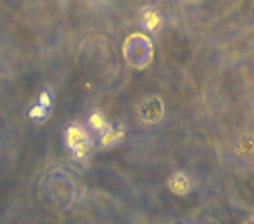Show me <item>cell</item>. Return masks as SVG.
Returning a JSON list of instances; mask_svg holds the SVG:
<instances>
[{
	"label": "cell",
	"instance_id": "5b68a950",
	"mask_svg": "<svg viewBox=\"0 0 254 224\" xmlns=\"http://www.w3.org/2000/svg\"><path fill=\"white\" fill-rule=\"evenodd\" d=\"M52 104V95L47 92V90H42L39 95V106H42L44 109H49Z\"/></svg>",
	"mask_w": 254,
	"mask_h": 224
},
{
	"label": "cell",
	"instance_id": "277c9868",
	"mask_svg": "<svg viewBox=\"0 0 254 224\" xmlns=\"http://www.w3.org/2000/svg\"><path fill=\"white\" fill-rule=\"evenodd\" d=\"M29 116H30V119H44L45 116H47V109H44L42 106H34L29 111Z\"/></svg>",
	"mask_w": 254,
	"mask_h": 224
},
{
	"label": "cell",
	"instance_id": "7a4b0ae2",
	"mask_svg": "<svg viewBox=\"0 0 254 224\" xmlns=\"http://www.w3.org/2000/svg\"><path fill=\"white\" fill-rule=\"evenodd\" d=\"M142 24L149 30H156L157 27L162 24V19H161V15H159L156 10H147L142 15Z\"/></svg>",
	"mask_w": 254,
	"mask_h": 224
},
{
	"label": "cell",
	"instance_id": "3957f363",
	"mask_svg": "<svg viewBox=\"0 0 254 224\" xmlns=\"http://www.w3.org/2000/svg\"><path fill=\"white\" fill-rule=\"evenodd\" d=\"M89 124H90V127H92V129L102 132V129L106 127V121H104V117L101 116V114H92V116H90Z\"/></svg>",
	"mask_w": 254,
	"mask_h": 224
},
{
	"label": "cell",
	"instance_id": "6da1fadb",
	"mask_svg": "<svg viewBox=\"0 0 254 224\" xmlns=\"http://www.w3.org/2000/svg\"><path fill=\"white\" fill-rule=\"evenodd\" d=\"M65 141H67V146H69V148L74 150L75 156H79V157L84 156L85 150L89 148V137L80 127H69L65 132Z\"/></svg>",
	"mask_w": 254,
	"mask_h": 224
}]
</instances>
